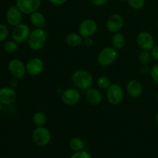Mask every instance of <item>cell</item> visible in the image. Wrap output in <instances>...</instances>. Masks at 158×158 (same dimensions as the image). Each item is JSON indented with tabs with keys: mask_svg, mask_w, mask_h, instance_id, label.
<instances>
[{
	"mask_svg": "<svg viewBox=\"0 0 158 158\" xmlns=\"http://www.w3.org/2000/svg\"><path fill=\"white\" fill-rule=\"evenodd\" d=\"M80 100H81V94L80 91L75 88L66 89L61 94L62 102L68 106H74L78 104Z\"/></svg>",
	"mask_w": 158,
	"mask_h": 158,
	"instance_id": "cell-9",
	"label": "cell"
},
{
	"mask_svg": "<svg viewBox=\"0 0 158 158\" xmlns=\"http://www.w3.org/2000/svg\"><path fill=\"white\" fill-rule=\"evenodd\" d=\"M32 139L37 146H46L51 140L50 131L44 126L36 127L32 134Z\"/></svg>",
	"mask_w": 158,
	"mask_h": 158,
	"instance_id": "cell-4",
	"label": "cell"
},
{
	"mask_svg": "<svg viewBox=\"0 0 158 158\" xmlns=\"http://www.w3.org/2000/svg\"><path fill=\"white\" fill-rule=\"evenodd\" d=\"M29 21H30L31 24L37 29H43L46 23V20L44 15L41 12H38V11L30 14Z\"/></svg>",
	"mask_w": 158,
	"mask_h": 158,
	"instance_id": "cell-18",
	"label": "cell"
},
{
	"mask_svg": "<svg viewBox=\"0 0 158 158\" xmlns=\"http://www.w3.org/2000/svg\"><path fill=\"white\" fill-rule=\"evenodd\" d=\"M47 39V32L45 29L35 28L31 31L27 40V43L31 49L39 51L44 47Z\"/></svg>",
	"mask_w": 158,
	"mask_h": 158,
	"instance_id": "cell-2",
	"label": "cell"
},
{
	"mask_svg": "<svg viewBox=\"0 0 158 158\" xmlns=\"http://www.w3.org/2000/svg\"><path fill=\"white\" fill-rule=\"evenodd\" d=\"M17 79H12V80H11L10 81V85H11V87L12 88H14V87H15V86H16V85H17Z\"/></svg>",
	"mask_w": 158,
	"mask_h": 158,
	"instance_id": "cell-35",
	"label": "cell"
},
{
	"mask_svg": "<svg viewBox=\"0 0 158 158\" xmlns=\"http://www.w3.org/2000/svg\"><path fill=\"white\" fill-rule=\"evenodd\" d=\"M124 20L123 16L120 14L114 13L110 15L106 23V28L108 32L111 33L119 32L123 27Z\"/></svg>",
	"mask_w": 158,
	"mask_h": 158,
	"instance_id": "cell-11",
	"label": "cell"
},
{
	"mask_svg": "<svg viewBox=\"0 0 158 158\" xmlns=\"http://www.w3.org/2000/svg\"><path fill=\"white\" fill-rule=\"evenodd\" d=\"M155 119H156V121H157V123H158V113L157 114H156V117H155Z\"/></svg>",
	"mask_w": 158,
	"mask_h": 158,
	"instance_id": "cell-36",
	"label": "cell"
},
{
	"mask_svg": "<svg viewBox=\"0 0 158 158\" xmlns=\"http://www.w3.org/2000/svg\"><path fill=\"white\" fill-rule=\"evenodd\" d=\"M150 74H151V77L152 78V80L158 84V63L154 65V66L151 67Z\"/></svg>",
	"mask_w": 158,
	"mask_h": 158,
	"instance_id": "cell-28",
	"label": "cell"
},
{
	"mask_svg": "<svg viewBox=\"0 0 158 158\" xmlns=\"http://www.w3.org/2000/svg\"><path fill=\"white\" fill-rule=\"evenodd\" d=\"M66 43L71 47H78L83 43V38L77 32H71L66 37Z\"/></svg>",
	"mask_w": 158,
	"mask_h": 158,
	"instance_id": "cell-20",
	"label": "cell"
},
{
	"mask_svg": "<svg viewBox=\"0 0 158 158\" xmlns=\"http://www.w3.org/2000/svg\"><path fill=\"white\" fill-rule=\"evenodd\" d=\"M31 31L29 26L25 23H20L14 26L12 31V40H15L19 44L24 43L28 40Z\"/></svg>",
	"mask_w": 158,
	"mask_h": 158,
	"instance_id": "cell-10",
	"label": "cell"
},
{
	"mask_svg": "<svg viewBox=\"0 0 158 158\" xmlns=\"http://www.w3.org/2000/svg\"><path fill=\"white\" fill-rule=\"evenodd\" d=\"M9 34V28L6 25L0 24V43L6 41Z\"/></svg>",
	"mask_w": 158,
	"mask_h": 158,
	"instance_id": "cell-27",
	"label": "cell"
},
{
	"mask_svg": "<svg viewBox=\"0 0 158 158\" xmlns=\"http://www.w3.org/2000/svg\"><path fill=\"white\" fill-rule=\"evenodd\" d=\"M131 8L136 10L141 9L145 5V0H127Z\"/></svg>",
	"mask_w": 158,
	"mask_h": 158,
	"instance_id": "cell-26",
	"label": "cell"
},
{
	"mask_svg": "<svg viewBox=\"0 0 158 158\" xmlns=\"http://www.w3.org/2000/svg\"><path fill=\"white\" fill-rule=\"evenodd\" d=\"M111 43L114 49H116L117 50H120V49H123L126 45V38L121 32H116L113 35L112 39H111Z\"/></svg>",
	"mask_w": 158,
	"mask_h": 158,
	"instance_id": "cell-19",
	"label": "cell"
},
{
	"mask_svg": "<svg viewBox=\"0 0 158 158\" xmlns=\"http://www.w3.org/2000/svg\"><path fill=\"white\" fill-rule=\"evenodd\" d=\"M69 147L75 151H83L85 148V144L83 140L79 137H73L69 141Z\"/></svg>",
	"mask_w": 158,
	"mask_h": 158,
	"instance_id": "cell-22",
	"label": "cell"
},
{
	"mask_svg": "<svg viewBox=\"0 0 158 158\" xmlns=\"http://www.w3.org/2000/svg\"><path fill=\"white\" fill-rule=\"evenodd\" d=\"M16 100V93L15 89L9 86L0 89V103L2 105H10Z\"/></svg>",
	"mask_w": 158,
	"mask_h": 158,
	"instance_id": "cell-14",
	"label": "cell"
},
{
	"mask_svg": "<svg viewBox=\"0 0 158 158\" xmlns=\"http://www.w3.org/2000/svg\"><path fill=\"white\" fill-rule=\"evenodd\" d=\"M19 48V43H16L15 40H9L6 41L4 44V49L7 52H14L16 51Z\"/></svg>",
	"mask_w": 158,
	"mask_h": 158,
	"instance_id": "cell-25",
	"label": "cell"
},
{
	"mask_svg": "<svg viewBox=\"0 0 158 158\" xmlns=\"http://www.w3.org/2000/svg\"><path fill=\"white\" fill-rule=\"evenodd\" d=\"M97 23L94 19H87L81 22L79 26L78 32L83 39L93 37V35L97 32Z\"/></svg>",
	"mask_w": 158,
	"mask_h": 158,
	"instance_id": "cell-8",
	"label": "cell"
},
{
	"mask_svg": "<svg viewBox=\"0 0 158 158\" xmlns=\"http://www.w3.org/2000/svg\"><path fill=\"white\" fill-rule=\"evenodd\" d=\"M83 43L86 46H91L94 44V40L92 37H88V38L83 39Z\"/></svg>",
	"mask_w": 158,
	"mask_h": 158,
	"instance_id": "cell-32",
	"label": "cell"
},
{
	"mask_svg": "<svg viewBox=\"0 0 158 158\" xmlns=\"http://www.w3.org/2000/svg\"><path fill=\"white\" fill-rule=\"evenodd\" d=\"M86 99L88 103L92 106H97V105L100 104L102 102V94L100 91L96 88H89L86 89Z\"/></svg>",
	"mask_w": 158,
	"mask_h": 158,
	"instance_id": "cell-17",
	"label": "cell"
},
{
	"mask_svg": "<svg viewBox=\"0 0 158 158\" xmlns=\"http://www.w3.org/2000/svg\"><path fill=\"white\" fill-rule=\"evenodd\" d=\"M26 72L29 75L35 77L43 73L44 69V63L43 60L38 57L30 59L26 64Z\"/></svg>",
	"mask_w": 158,
	"mask_h": 158,
	"instance_id": "cell-13",
	"label": "cell"
},
{
	"mask_svg": "<svg viewBox=\"0 0 158 158\" xmlns=\"http://www.w3.org/2000/svg\"><path fill=\"white\" fill-rule=\"evenodd\" d=\"M42 0H16L15 6L22 13L30 15L38 11L41 6Z\"/></svg>",
	"mask_w": 158,
	"mask_h": 158,
	"instance_id": "cell-7",
	"label": "cell"
},
{
	"mask_svg": "<svg viewBox=\"0 0 158 158\" xmlns=\"http://www.w3.org/2000/svg\"><path fill=\"white\" fill-rule=\"evenodd\" d=\"M151 59H152V56H151V52L148 50H142L138 56L139 62L143 66L148 65L151 62Z\"/></svg>",
	"mask_w": 158,
	"mask_h": 158,
	"instance_id": "cell-23",
	"label": "cell"
},
{
	"mask_svg": "<svg viewBox=\"0 0 158 158\" xmlns=\"http://www.w3.org/2000/svg\"><path fill=\"white\" fill-rule=\"evenodd\" d=\"M70 158H91V156L86 151H77L75 154H73L71 156Z\"/></svg>",
	"mask_w": 158,
	"mask_h": 158,
	"instance_id": "cell-29",
	"label": "cell"
},
{
	"mask_svg": "<svg viewBox=\"0 0 158 158\" xmlns=\"http://www.w3.org/2000/svg\"><path fill=\"white\" fill-rule=\"evenodd\" d=\"M8 69L13 78L20 80L23 79L27 73L26 64L19 59H12L8 64Z\"/></svg>",
	"mask_w": 158,
	"mask_h": 158,
	"instance_id": "cell-6",
	"label": "cell"
},
{
	"mask_svg": "<svg viewBox=\"0 0 158 158\" xmlns=\"http://www.w3.org/2000/svg\"><path fill=\"white\" fill-rule=\"evenodd\" d=\"M71 80L77 89L83 90L90 88L94 83L92 74L86 69H77L74 71L72 74Z\"/></svg>",
	"mask_w": 158,
	"mask_h": 158,
	"instance_id": "cell-1",
	"label": "cell"
},
{
	"mask_svg": "<svg viewBox=\"0 0 158 158\" xmlns=\"http://www.w3.org/2000/svg\"><path fill=\"white\" fill-rule=\"evenodd\" d=\"M157 103H158V92L157 94Z\"/></svg>",
	"mask_w": 158,
	"mask_h": 158,
	"instance_id": "cell-38",
	"label": "cell"
},
{
	"mask_svg": "<svg viewBox=\"0 0 158 158\" xmlns=\"http://www.w3.org/2000/svg\"><path fill=\"white\" fill-rule=\"evenodd\" d=\"M112 84L110 80L108 77L106 76H101L97 80V86L103 89H107L110 87V86Z\"/></svg>",
	"mask_w": 158,
	"mask_h": 158,
	"instance_id": "cell-24",
	"label": "cell"
},
{
	"mask_svg": "<svg viewBox=\"0 0 158 158\" xmlns=\"http://www.w3.org/2000/svg\"><path fill=\"white\" fill-rule=\"evenodd\" d=\"M151 54L154 60L158 61V46H155L153 47V49L151 50Z\"/></svg>",
	"mask_w": 158,
	"mask_h": 158,
	"instance_id": "cell-30",
	"label": "cell"
},
{
	"mask_svg": "<svg viewBox=\"0 0 158 158\" xmlns=\"http://www.w3.org/2000/svg\"><path fill=\"white\" fill-rule=\"evenodd\" d=\"M106 98L110 104L119 105L123 100V91L117 83H112L106 89Z\"/></svg>",
	"mask_w": 158,
	"mask_h": 158,
	"instance_id": "cell-5",
	"label": "cell"
},
{
	"mask_svg": "<svg viewBox=\"0 0 158 158\" xmlns=\"http://www.w3.org/2000/svg\"><path fill=\"white\" fill-rule=\"evenodd\" d=\"M2 104L0 103V112H1V110H2Z\"/></svg>",
	"mask_w": 158,
	"mask_h": 158,
	"instance_id": "cell-37",
	"label": "cell"
},
{
	"mask_svg": "<svg viewBox=\"0 0 158 158\" xmlns=\"http://www.w3.org/2000/svg\"><path fill=\"white\" fill-rule=\"evenodd\" d=\"M157 29H158V20H157Z\"/></svg>",
	"mask_w": 158,
	"mask_h": 158,
	"instance_id": "cell-40",
	"label": "cell"
},
{
	"mask_svg": "<svg viewBox=\"0 0 158 158\" xmlns=\"http://www.w3.org/2000/svg\"><path fill=\"white\" fill-rule=\"evenodd\" d=\"M151 69H150V68H148L147 65H143V66H142V68L140 69V71H141L142 73L148 74V73H151Z\"/></svg>",
	"mask_w": 158,
	"mask_h": 158,
	"instance_id": "cell-34",
	"label": "cell"
},
{
	"mask_svg": "<svg viewBox=\"0 0 158 158\" xmlns=\"http://www.w3.org/2000/svg\"><path fill=\"white\" fill-rule=\"evenodd\" d=\"M126 90L128 95L132 98H139L143 93V86L137 80H131L126 86Z\"/></svg>",
	"mask_w": 158,
	"mask_h": 158,
	"instance_id": "cell-16",
	"label": "cell"
},
{
	"mask_svg": "<svg viewBox=\"0 0 158 158\" xmlns=\"http://www.w3.org/2000/svg\"><path fill=\"white\" fill-rule=\"evenodd\" d=\"M109 0H91V2L97 6H102L106 5Z\"/></svg>",
	"mask_w": 158,
	"mask_h": 158,
	"instance_id": "cell-31",
	"label": "cell"
},
{
	"mask_svg": "<svg viewBox=\"0 0 158 158\" xmlns=\"http://www.w3.org/2000/svg\"><path fill=\"white\" fill-rule=\"evenodd\" d=\"M52 4L56 5V6H60V5H63L64 3L66 2L67 0H49Z\"/></svg>",
	"mask_w": 158,
	"mask_h": 158,
	"instance_id": "cell-33",
	"label": "cell"
},
{
	"mask_svg": "<svg viewBox=\"0 0 158 158\" xmlns=\"http://www.w3.org/2000/svg\"><path fill=\"white\" fill-rule=\"evenodd\" d=\"M120 1H121V2H127V0H120Z\"/></svg>",
	"mask_w": 158,
	"mask_h": 158,
	"instance_id": "cell-39",
	"label": "cell"
},
{
	"mask_svg": "<svg viewBox=\"0 0 158 158\" xmlns=\"http://www.w3.org/2000/svg\"><path fill=\"white\" fill-rule=\"evenodd\" d=\"M137 43L143 50L151 51L154 46V38L151 32L142 31L137 35Z\"/></svg>",
	"mask_w": 158,
	"mask_h": 158,
	"instance_id": "cell-12",
	"label": "cell"
},
{
	"mask_svg": "<svg viewBox=\"0 0 158 158\" xmlns=\"http://www.w3.org/2000/svg\"><path fill=\"white\" fill-rule=\"evenodd\" d=\"M46 115L43 111H37L33 114L32 121L36 127H43L46 123Z\"/></svg>",
	"mask_w": 158,
	"mask_h": 158,
	"instance_id": "cell-21",
	"label": "cell"
},
{
	"mask_svg": "<svg viewBox=\"0 0 158 158\" xmlns=\"http://www.w3.org/2000/svg\"><path fill=\"white\" fill-rule=\"evenodd\" d=\"M22 12L16 6H11L6 12V21L10 26H15L22 23L23 15Z\"/></svg>",
	"mask_w": 158,
	"mask_h": 158,
	"instance_id": "cell-15",
	"label": "cell"
},
{
	"mask_svg": "<svg viewBox=\"0 0 158 158\" xmlns=\"http://www.w3.org/2000/svg\"><path fill=\"white\" fill-rule=\"evenodd\" d=\"M118 57V50L114 47H105L100 50L97 56L99 65L103 67H107L112 65Z\"/></svg>",
	"mask_w": 158,
	"mask_h": 158,
	"instance_id": "cell-3",
	"label": "cell"
}]
</instances>
